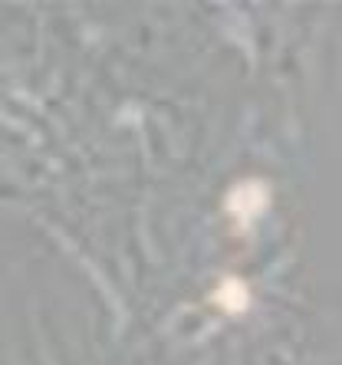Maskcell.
<instances>
[{
    "mask_svg": "<svg viewBox=\"0 0 342 365\" xmlns=\"http://www.w3.org/2000/svg\"><path fill=\"white\" fill-rule=\"evenodd\" d=\"M266 204H270V191H266L264 181H240L227 195V211L237 217L240 227H247Z\"/></svg>",
    "mask_w": 342,
    "mask_h": 365,
    "instance_id": "cell-1",
    "label": "cell"
},
{
    "mask_svg": "<svg viewBox=\"0 0 342 365\" xmlns=\"http://www.w3.org/2000/svg\"><path fill=\"white\" fill-rule=\"evenodd\" d=\"M214 303L221 306L224 313H244L250 303V289L244 280L231 277V280H221V287L214 289Z\"/></svg>",
    "mask_w": 342,
    "mask_h": 365,
    "instance_id": "cell-2",
    "label": "cell"
}]
</instances>
